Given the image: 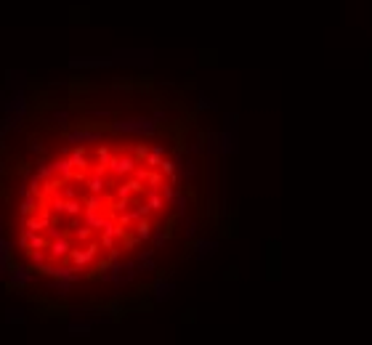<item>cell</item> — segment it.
<instances>
[{
    "label": "cell",
    "instance_id": "6da1fadb",
    "mask_svg": "<svg viewBox=\"0 0 372 345\" xmlns=\"http://www.w3.org/2000/svg\"><path fill=\"white\" fill-rule=\"evenodd\" d=\"M11 170H14L16 175H21V178H27V175L32 173V165H30V162H27V160H19V162H16L14 167H11Z\"/></svg>",
    "mask_w": 372,
    "mask_h": 345
}]
</instances>
